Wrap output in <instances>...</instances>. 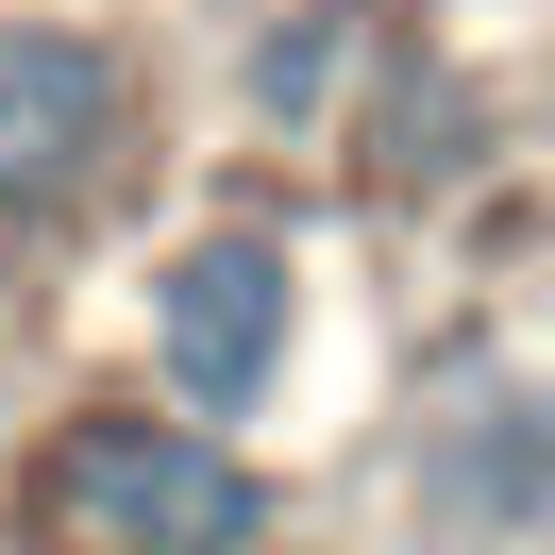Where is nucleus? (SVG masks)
Returning a JSON list of instances; mask_svg holds the SVG:
<instances>
[{
    "instance_id": "nucleus-1",
    "label": "nucleus",
    "mask_w": 555,
    "mask_h": 555,
    "mask_svg": "<svg viewBox=\"0 0 555 555\" xmlns=\"http://www.w3.org/2000/svg\"><path fill=\"white\" fill-rule=\"evenodd\" d=\"M286 488L169 404H68L35 454V555H270Z\"/></svg>"
},
{
    "instance_id": "nucleus-2",
    "label": "nucleus",
    "mask_w": 555,
    "mask_h": 555,
    "mask_svg": "<svg viewBox=\"0 0 555 555\" xmlns=\"http://www.w3.org/2000/svg\"><path fill=\"white\" fill-rule=\"evenodd\" d=\"M404 505L438 555H539L555 539V387L472 353L404 404Z\"/></svg>"
},
{
    "instance_id": "nucleus-3",
    "label": "nucleus",
    "mask_w": 555,
    "mask_h": 555,
    "mask_svg": "<svg viewBox=\"0 0 555 555\" xmlns=\"http://www.w3.org/2000/svg\"><path fill=\"white\" fill-rule=\"evenodd\" d=\"M286 337H304V253L270 219H203L152 270V371H169V421H203V438H236L286 387Z\"/></svg>"
},
{
    "instance_id": "nucleus-4",
    "label": "nucleus",
    "mask_w": 555,
    "mask_h": 555,
    "mask_svg": "<svg viewBox=\"0 0 555 555\" xmlns=\"http://www.w3.org/2000/svg\"><path fill=\"white\" fill-rule=\"evenodd\" d=\"M118 152H135V68L102 35H51V17H0V219L17 236H68L118 203Z\"/></svg>"
},
{
    "instance_id": "nucleus-5",
    "label": "nucleus",
    "mask_w": 555,
    "mask_h": 555,
    "mask_svg": "<svg viewBox=\"0 0 555 555\" xmlns=\"http://www.w3.org/2000/svg\"><path fill=\"white\" fill-rule=\"evenodd\" d=\"M353 68H371V0H304L286 35L253 51V118H320Z\"/></svg>"
},
{
    "instance_id": "nucleus-6",
    "label": "nucleus",
    "mask_w": 555,
    "mask_h": 555,
    "mask_svg": "<svg viewBox=\"0 0 555 555\" xmlns=\"http://www.w3.org/2000/svg\"><path fill=\"white\" fill-rule=\"evenodd\" d=\"M353 152H371L387 185H438V169H472V102H454V68H387V118H353Z\"/></svg>"
}]
</instances>
